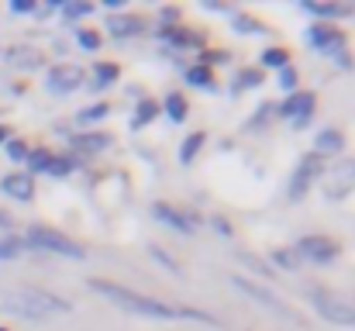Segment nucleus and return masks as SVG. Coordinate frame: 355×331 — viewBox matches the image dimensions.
<instances>
[{"instance_id":"nucleus-39","label":"nucleus","mask_w":355,"mask_h":331,"mask_svg":"<svg viewBox=\"0 0 355 331\" xmlns=\"http://www.w3.org/2000/svg\"><path fill=\"white\" fill-rule=\"evenodd\" d=\"M10 10L14 14H35L38 10V0H10Z\"/></svg>"},{"instance_id":"nucleus-4","label":"nucleus","mask_w":355,"mask_h":331,"mask_svg":"<svg viewBox=\"0 0 355 331\" xmlns=\"http://www.w3.org/2000/svg\"><path fill=\"white\" fill-rule=\"evenodd\" d=\"M24 241L35 245V248H42V252L66 255V259H87V252H83L80 241H73L69 235H62V231H55V228H49V224H31L28 235H24Z\"/></svg>"},{"instance_id":"nucleus-41","label":"nucleus","mask_w":355,"mask_h":331,"mask_svg":"<svg viewBox=\"0 0 355 331\" xmlns=\"http://www.w3.org/2000/svg\"><path fill=\"white\" fill-rule=\"evenodd\" d=\"M211 224H214V228H218V231H221L225 238L232 235V224H228V218H214V221H211Z\"/></svg>"},{"instance_id":"nucleus-30","label":"nucleus","mask_w":355,"mask_h":331,"mask_svg":"<svg viewBox=\"0 0 355 331\" xmlns=\"http://www.w3.org/2000/svg\"><path fill=\"white\" fill-rule=\"evenodd\" d=\"M269 259H272L279 269H286V273H297V266H300V255H297L293 248H272Z\"/></svg>"},{"instance_id":"nucleus-31","label":"nucleus","mask_w":355,"mask_h":331,"mask_svg":"<svg viewBox=\"0 0 355 331\" xmlns=\"http://www.w3.org/2000/svg\"><path fill=\"white\" fill-rule=\"evenodd\" d=\"M111 114V104L107 101H101V104H90V108H83L80 114H76V121L80 124H97V121H104Z\"/></svg>"},{"instance_id":"nucleus-32","label":"nucleus","mask_w":355,"mask_h":331,"mask_svg":"<svg viewBox=\"0 0 355 331\" xmlns=\"http://www.w3.org/2000/svg\"><path fill=\"white\" fill-rule=\"evenodd\" d=\"M76 166H80L76 155H52V162H49V176H69Z\"/></svg>"},{"instance_id":"nucleus-1","label":"nucleus","mask_w":355,"mask_h":331,"mask_svg":"<svg viewBox=\"0 0 355 331\" xmlns=\"http://www.w3.org/2000/svg\"><path fill=\"white\" fill-rule=\"evenodd\" d=\"M87 287H90L94 294L107 297L114 307L128 311V314H141V318H152V321H180V307L162 304V300H155V297H148V294H138V290H131V287H124V283L90 276Z\"/></svg>"},{"instance_id":"nucleus-27","label":"nucleus","mask_w":355,"mask_h":331,"mask_svg":"<svg viewBox=\"0 0 355 331\" xmlns=\"http://www.w3.org/2000/svg\"><path fill=\"white\" fill-rule=\"evenodd\" d=\"M24 248H28L24 235H7V238H0V262L21 259V255H24Z\"/></svg>"},{"instance_id":"nucleus-21","label":"nucleus","mask_w":355,"mask_h":331,"mask_svg":"<svg viewBox=\"0 0 355 331\" xmlns=\"http://www.w3.org/2000/svg\"><path fill=\"white\" fill-rule=\"evenodd\" d=\"M204 142H207V135L204 131H190L187 138H183V145H180V152H176V159H180V166H190L197 155H200V148H204Z\"/></svg>"},{"instance_id":"nucleus-6","label":"nucleus","mask_w":355,"mask_h":331,"mask_svg":"<svg viewBox=\"0 0 355 331\" xmlns=\"http://www.w3.org/2000/svg\"><path fill=\"white\" fill-rule=\"evenodd\" d=\"M324 155H318V152H307L304 159H300V166H297V173H293V180H290V201H304L307 197V190L324 176Z\"/></svg>"},{"instance_id":"nucleus-25","label":"nucleus","mask_w":355,"mask_h":331,"mask_svg":"<svg viewBox=\"0 0 355 331\" xmlns=\"http://www.w3.org/2000/svg\"><path fill=\"white\" fill-rule=\"evenodd\" d=\"M286 66H290V52H286V49H279V45H276V49H262L259 69H276V73H279V69H286Z\"/></svg>"},{"instance_id":"nucleus-29","label":"nucleus","mask_w":355,"mask_h":331,"mask_svg":"<svg viewBox=\"0 0 355 331\" xmlns=\"http://www.w3.org/2000/svg\"><path fill=\"white\" fill-rule=\"evenodd\" d=\"M73 38H76V45H80L83 52H97V49L104 45V35H101V31H90V28H76Z\"/></svg>"},{"instance_id":"nucleus-26","label":"nucleus","mask_w":355,"mask_h":331,"mask_svg":"<svg viewBox=\"0 0 355 331\" xmlns=\"http://www.w3.org/2000/svg\"><path fill=\"white\" fill-rule=\"evenodd\" d=\"M52 148H45V145H38V148H31L28 152V159H24V166H28V176L31 173H49V162H52Z\"/></svg>"},{"instance_id":"nucleus-2","label":"nucleus","mask_w":355,"mask_h":331,"mask_svg":"<svg viewBox=\"0 0 355 331\" xmlns=\"http://www.w3.org/2000/svg\"><path fill=\"white\" fill-rule=\"evenodd\" d=\"M307 42L318 49V52H324V56H331L342 69H352V56H349V38H345V31H338L335 24H328V21H314L311 28H307Z\"/></svg>"},{"instance_id":"nucleus-11","label":"nucleus","mask_w":355,"mask_h":331,"mask_svg":"<svg viewBox=\"0 0 355 331\" xmlns=\"http://www.w3.org/2000/svg\"><path fill=\"white\" fill-rule=\"evenodd\" d=\"M321 180H324V197H328V201L349 197V190H355V159L335 166V169H324Z\"/></svg>"},{"instance_id":"nucleus-15","label":"nucleus","mask_w":355,"mask_h":331,"mask_svg":"<svg viewBox=\"0 0 355 331\" xmlns=\"http://www.w3.org/2000/svg\"><path fill=\"white\" fill-rule=\"evenodd\" d=\"M0 190L7 194V197H14V201H31L35 197V180L28 176V173H7L3 180H0Z\"/></svg>"},{"instance_id":"nucleus-35","label":"nucleus","mask_w":355,"mask_h":331,"mask_svg":"<svg viewBox=\"0 0 355 331\" xmlns=\"http://www.w3.org/2000/svg\"><path fill=\"white\" fill-rule=\"evenodd\" d=\"M235 28L238 31H245V35H262V31H266V24L255 21L252 14H235Z\"/></svg>"},{"instance_id":"nucleus-5","label":"nucleus","mask_w":355,"mask_h":331,"mask_svg":"<svg viewBox=\"0 0 355 331\" xmlns=\"http://www.w3.org/2000/svg\"><path fill=\"white\" fill-rule=\"evenodd\" d=\"M228 283L235 287L238 294H245L248 300H255L262 311H269V314H276V318H283V321H297V325H300V318H297V314H293V311H290V307H286L269 287H262V283H255V280H248V276H238V273L228 276Z\"/></svg>"},{"instance_id":"nucleus-18","label":"nucleus","mask_w":355,"mask_h":331,"mask_svg":"<svg viewBox=\"0 0 355 331\" xmlns=\"http://www.w3.org/2000/svg\"><path fill=\"white\" fill-rule=\"evenodd\" d=\"M3 59H7L10 66H21V69H38V66L45 62V56H42L38 49H31V45H10V49L3 52Z\"/></svg>"},{"instance_id":"nucleus-8","label":"nucleus","mask_w":355,"mask_h":331,"mask_svg":"<svg viewBox=\"0 0 355 331\" xmlns=\"http://www.w3.org/2000/svg\"><path fill=\"white\" fill-rule=\"evenodd\" d=\"M28 307H35L42 318H49V314H69L73 311V304L66 300V297H59V294H49V290H42V287H21V290H14Z\"/></svg>"},{"instance_id":"nucleus-42","label":"nucleus","mask_w":355,"mask_h":331,"mask_svg":"<svg viewBox=\"0 0 355 331\" xmlns=\"http://www.w3.org/2000/svg\"><path fill=\"white\" fill-rule=\"evenodd\" d=\"M7 138H10V128H7V124H0V145H7Z\"/></svg>"},{"instance_id":"nucleus-40","label":"nucleus","mask_w":355,"mask_h":331,"mask_svg":"<svg viewBox=\"0 0 355 331\" xmlns=\"http://www.w3.org/2000/svg\"><path fill=\"white\" fill-rule=\"evenodd\" d=\"M238 259H241L245 266H252V269H259V273H266V276H269V266H266V262H259L252 252H238Z\"/></svg>"},{"instance_id":"nucleus-28","label":"nucleus","mask_w":355,"mask_h":331,"mask_svg":"<svg viewBox=\"0 0 355 331\" xmlns=\"http://www.w3.org/2000/svg\"><path fill=\"white\" fill-rule=\"evenodd\" d=\"M262 80H266V73L259 66H245V69H238L235 87L238 90H255V87H262Z\"/></svg>"},{"instance_id":"nucleus-17","label":"nucleus","mask_w":355,"mask_h":331,"mask_svg":"<svg viewBox=\"0 0 355 331\" xmlns=\"http://www.w3.org/2000/svg\"><path fill=\"white\" fill-rule=\"evenodd\" d=\"M304 10H311L318 21H338V17H349L352 14V3H321V0H300Z\"/></svg>"},{"instance_id":"nucleus-37","label":"nucleus","mask_w":355,"mask_h":331,"mask_svg":"<svg viewBox=\"0 0 355 331\" xmlns=\"http://www.w3.org/2000/svg\"><path fill=\"white\" fill-rule=\"evenodd\" d=\"M94 10H97L94 3H69V0H62V17H69V21L87 17V14H94Z\"/></svg>"},{"instance_id":"nucleus-7","label":"nucleus","mask_w":355,"mask_h":331,"mask_svg":"<svg viewBox=\"0 0 355 331\" xmlns=\"http://www.w3.org/2000/svg\"><path fill=\"white\" fill-rule=\"evenodd\" d=\"M300 259H307V262H314V266H331L335 259H338V241L335 238H328V235H304L300 241H297V248H293Z\"/></svg>"},{"instance_id":"nucleus-16","label":"nucleus","mask_w":355,"mask_h":331,"mask_svg":"<svg viewBox=\"0 0 355 331\" xmlns=\"http://www.w3.org/2000/svg\"><path fill=\"white\" fill-rule=\"evenodd\" d=\"M141 28H145V21H141L138 14L118 10V14L107 17V31H111L114 38H135V35H141Z\"/></svg>"},{"instance_id":"nucleus-34","label":"nucleus","mask_w":355,"mask_h":331,"mask_svg":"<svg viewBox=\"0 0 355 331\" xmlns=\"http://www.w3.org/2000/svg\"><path fill=\"white\" fill-rule=\"evenodd\" d=\"M3 148H7V159H10V162H24V159H28V152H31V148H28V142H24V138H14V135L7 138V145H3Z\"/></svg>"},{"instance_id":"nucleus-22","label":"nucleus","mask_w":355,"mask_h":331,"mask_svg":"<svg viewBox=\"0 0 355 331\" xmlns=\"http://www.w3.org/2000/svg\"><path fill=\"white\" fill-rule=\"evenodd\" d=\"M159 114H162V110H159V101L141 97V101H138V108H135V117H131V131H141V128H145V124H152Z\"/></svg>"},{"instance_id":"nucleus-13","label":"nucleus","mask_w":355,"mask_h":331,"mask_svg":"<svg viewBox=\"0 0 355 331\" xmlns=\"http://www.w3.org/2000/svg\"><path fill=\"white\" fill-rule=\"evenodd\" d=\"M166 45H173V49H204V35L200 31H193V28H159L155 31Z\"/></svg>"},{"instance_id":"nucleus-9","label":"nucleus","mask_w":355,"mask_h":331,"mask_svg":"<svg viewBox=\"0 0 355 331\" xmlns=\"http://www.w3.org/2000/svg\"><path fill=\"white\" fill-rule=\"evenodd\" d=\"M314 110H318V94H311V90H293V94H286V101L279 104V114H283L290 124H297V128H304V124L314 117Z\"/></svg>"},{"instance_id":"nucleus-20","label":"nucleus","mask_w":355,"mask_h":331,"mask_svg":"<svg viewBox=\"0 0 355 331\" xmlns=\"http://www.w3.org/2000/svg\"><path fill=\"white\" fill-rule=\"evenodd\" d=\"M342 148H345L342 128H324V131H318V142H314V152H318V155H338Z\"/></svg>"},{"instance_id":"nucleus-23","label":"nucleus","mask_w":355,"mask_h":331,"mask_svg":"<svg viewBox=\"0 0 355 331\" xmlns=\"http://www.w3.org/2000/svg\"><path fill=\"white\" fill-rule=\"evenodd\" d=\"M187 87H197V90H214L218 83H214V69H207V66H200V62H193V66H187Z\"/></svg>"},{"instance_id":"nucleus-36","label":"nucleus","mask_w":355,"mask_h":331,"mask_svg":"<svg viewBox=\"0 0 355 331\" xmlns=\"http://www.w3.org/2000/svg\"><path fill=\"white\" fill-rule=\"evenodd\" d=\"M148 255H152V259H155L159 266H166L169 273H180V269H183V266H180V262H176V259H173V255H169L166 248H159V245H148Z\"/></svg>"},{"instance_id":"nucleus-10","label":"nucleus","mask_w":355,"mask_h":331,"mask_svg":"<svg viewBox=\"0 0 355 331\" xmlns=\"http://www.w3.org/2000/svg\"><path fill=\"white\" fill-rule=\"evenodd\" d=\"M80 83H83V69L73 66V62H55L45 73V90L49 94H73V90H80Z\"/></svg>"},{"instance_id":"nucleus-24","label":"nucleus","mask_w":355,"mask_h":331,"mask_svg":"<svg viewBox=\"0 0 355 331\" xmlns=\"http://www.w3.org/2000/svg\"><path fill=\"white\" fill-rule=\"evenodd\" d=\"M121 80V66L118 62H94V90L114 87Z\"/></svg>"},{"instance_id":"nucleus-33","label":"nucleus","mask_w":355,"mask_h":331,"mask_svg":"<svg viewBox=\"0 0 355 331\" xmlns=\"http://www.w3.org/2000/svg\"><path fill=\"white\" fill-rule=\"evenodd\" d=\"M276 83H279L283 94H293V90L300 87V73H297V66L290 62L286 69H279V73H276Z\"/></svg>"},{"instance_id":"nucleus-43","label":"nucleus","mask_w":355,"mask_h":331,"mask_svg":"<svg viewBox=\"0 0 355 331\" xmlns=\"http://www.w3.org/2000/svg\"><path fill=\"white\" fill-rule=\"evenodd\" d=\"M7 224H10V218H7V214L0 211V228H7Z\"/></svg>"},{"instance_id":"nucleus-14","label":"nucleus","mask_w":355,"mask_h":331,"mask_svg":"<svg viewBox=\"0 0 355 331\" xmlns=\"http://www.w3.org/2000/svg\"><path fill=\"white\" fill-rule=\"evenodd\" d=\"M73 142V152L69 155H97V152H104L107 145H111V135L107 131H83V135H73L69 138Z\"/></svg>"},{"instance_id":"nucleus-3","label":"nucleus","mask_w":355,"mask_h":331,"mask_svg":"<svg viewBox=\"0 0 355 331\" xmlns=\"http://www.w3.org/2000/svg\"><path fill=\"white\" fill-rule=\"evenodd\" d=\"M307 297H311L314 311H318L324 321H331V325H338V328H355V304L349 297H342V294H335V290H324V287H314Z\"/></svg>"},{"instance_id":"nucleus-38","label":"nucleus","mask_w":355,"mask_h":331,"mask_svg":"<svg viewBox=\"0 0 355 331\" xmlns=\"http://www.w3.org/2000/svg\"><path fill=\"white\" fill-rule=\"evenodd\" d=\"M214 62H228V52L225 49H214V52H200V66H214Z\"/></svg>"},{"instance_id":"nucleus-44","label":"nucleus","mask_w":355,"mask_h":331,"mask_svg":"<svg viewBox=\"0 0 355 331\" xmlns=\"http://www.w3.org/2000/svg\"><path fill=\"white\" fill-rule=\"evenodd\" d=\"M0 331H7V328H0Z\"/></svg>"},{"instance_id":"nucleus-19","label":"nucleus","mask_w":355,"mask_h":331,"mask_svg":"<svg viewBox=\"0 0 355 331\" xmlns=\"http://www.w3.org/2000/svg\"><path fill=\"white\" fill-rule=\"evenodd\" d=\"M159 110L173 121V124H183L187 121V114H190V101H187V94H180V90H169L166 97H162V104Z\"/></svg>"},{"instance_id":"nucleus-12","label":"nucleus","mask_w":355,"mask_h":331,"mask_svg":"<svg viewBox=\"0 0 355 331\" xmlns=\"http://www.w3.org/2000/svg\"><path fill=\"white\" fill-rule=\"evenodd\" d=\"M152 214H155L159 224H166V228H173V231H180V235H193V231H197L193 218H190L183 207H176V204L155 201V204H152Z\"/></svg>"}]
</instances>
